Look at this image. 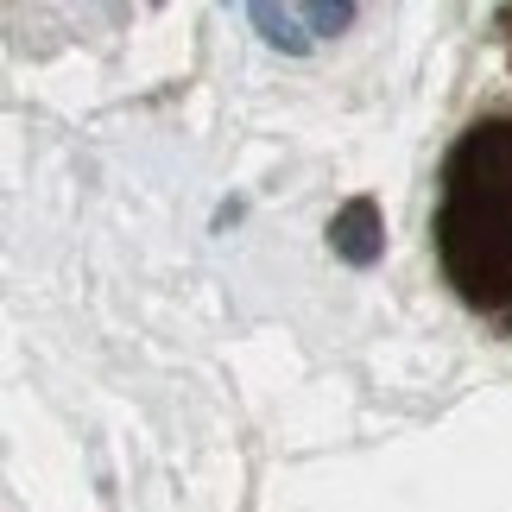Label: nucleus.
I'll list each match as a JSON object with an SVG mask.
<instances>
[{
  "mask_svg": "<svg viewBox=\"0 0 512 512\" xmlns=\"http://www.w3.org/2000/svg\"><path fill=\"white\" fill-rule=\"evenodd\" d=\"M430 241L449 291L512 336V114H487L449 146Z\"/></svg>",
  "mask_w": 512,
  "mask_h": 512,
  "instance_id": "f257e3e1",
  "label": "nucleus"
},
{
  "mask_svg": "<svg viewBox=\"0 0 512 512\" xmlns=\"http://www.w3.org/2000/svg\"><path fill=\"white\" fill-rule=\"evenodd\" d=\"M329 241H336V253L354 260V266L380 260V209H373V196H354L336 222H329Z\"/></svg>",
  "mask_w": 512,
  "mask_h": 512,
  "instance_id": "f03ea898",
  "label": "nucleus"
},
{
  "mask_svg": "<svg viewBox=\"0 0 512 512\" xmlns=\"http://www.w3.org/2000/svg\"><path fill=\"white\" fill-rule=\"evenodd\" d=\"M247 13H253V26H260L266 45H279V51H304L310 45V26H298L279 0H247Z\"/></svg>",
  "mask_w": 512,
  "mask_h": 512,
  "instance_id": "7ed1b4c3",
  "label": "nucleus"
},
{
  "mask_svg": "<svg viewBox=\"0 0 512 512\" xmlns=\"http://www.w3.org/2000/svg\"><path fill=\"white\" fill-rule=\"evenodd\" d=\"M304 19H310L317 38H329V32H342L354 19V0H304Z\"/></svg>",
  "mask_w": 512,
  "mask_h": 512,
  "instance_id": "20e7f679",
  "label": "nucleus"
}]
</instances>
